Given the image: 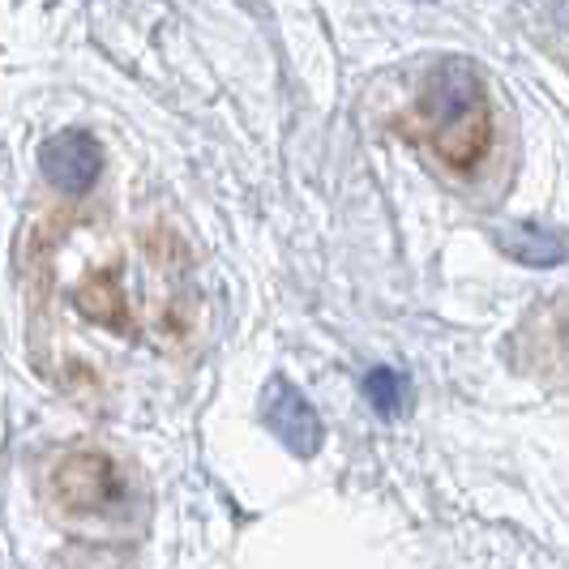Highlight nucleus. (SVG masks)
I'll return each mask as SVG.
<instances>
[{
    "mask_svg": "<svg viewBox=\"0 0 569 569\" xmlns=\"http://www.w3.org/2000/svg\"><path fill=\"white\" fill-rule=\"evenodd\" d=\"M52 488H57L60 501L78 513H112L129 497L116 462L108 455H94V450H78V455L60 458L57 471H52Z\"/></svg>",
    "mask_w": 569,
    "mask_h": 569,
    "instance_id": "nucleus-2",
    "label": "nucleus"
},
{
    "mask_svg": "<svg viewBox=\"0 0 569 569\" xmlns=\"http://www.w3.org/2000/svg\"><path fill=\"white\" fill-rule=\"evenodd\" d=\"M39 168H43L52 189L69 193V198H82L94 189V180L103 171V150L86 129H64L39 146Z\"/></svg>",
    "mask_w": 569,
    "mask_h": 569,
    "instance_id": "nucleus-3",
    "label": "nucleus"
},
{
    "mask_svg": "<svg viewBox=\"0 0 569 569\" xmlns=\"http://www.w3.org/2000/svg\"><path fill=\"white\" fill-rule=\"evenodd\" d=\"M365 395H369L377 416L395 420L402 411V402H407V381H402L399 369H372L369 377H365Z\"/></svg>",
    "mask_w": 569,
    "mask_h": 569,
    "instance_id": "nucleus-6",
    "label": "nucleus"
},
{
    "mask_svg": "<svg viewBox=\"0 0 569 569\" xmlns=\"http://www.w3.org/2000/svg\"><path fill=\"white\" fill-rule=\"evenodd\" d=\"M420 112L437 138V154L450 159L455 168H471L485 154V90L467 60H441L428 73Z\"/></svg>",
    "mask_w": 569,
    "mask_h": 569,
    "instance_id": "nucleus-1",
    "label": "nucleus"
},
{
    "mask_svg": "<svg viewBox=\"0 0 569 569\" xmlns=\"http://www.w3.org/2000/svg\"><path fill=\"white\" fill-rule=\"evenodd\" d=\"M261 416H266L270 432L283 441L291 455L309 458L321 450V437H326L321 416H317L313 402L305 399L287 377H274V381L266 386V395H261Z\"/></svg>",
    "mask_w": 569,
    "mask_h": 569,
    "instance_id": "nucleus-4",
    "label": "nucleus"
},
{
    "mask_svg": "<svg viewBox=\"0 0 569 569\" xmlns=\"http://www.w3.org/2000/svg\"><path fill=\"white\" fill-rule=\"evenodd\" d=\"M497 244H501L518 266H531V270H552V266L566 261V236L552 228H536V223L497 228Z\"/></svg>",
    "mask_w": 569,
    "mask_h": 569,
    "instance_id": "nucleus-5",
    "label": "nucleus"
}]
</instances>
